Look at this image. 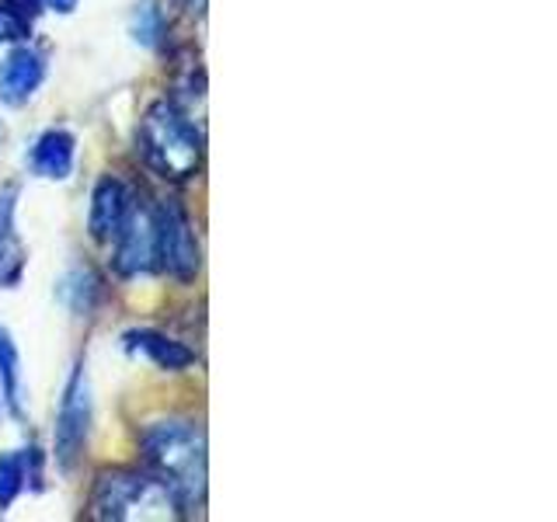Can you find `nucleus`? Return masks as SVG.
<instances>
[{
    "label": "nucleus",
    "mask_w": 557,
    "mask_h": 522,
    "mask_svg": "<svg viewBox=\"0 0 557 522\" xmlns=\"http://www.w3.org/2000/svg\"><path fill=\"white\" fill-rule=\"evenodd\" d=\"M87 432H91V383H87L84 365H74L57 411V460L63 470L74 467L84 452Z\"/></svg>",
    "instance_id": "39448f33"
},
{
    "label": "nucleus",
    "mask_w": 557,
    "mask_h": 522,
    "mask_svg": "<svg viewBox=\"0 0 557 522\" xmlns=\"http://www.w3.org/2000/svg\"><path fill=\"white\" fill-rule=\"evenodd\" d=\"M164 35V14L161 8H157V0H144V4H136L133 11V39L139 46L153 49L157 42H161Z\"/></svg>",
    "instance_id": "4468645a"
},
{
    "label": "nucleus",
    "mask_w": 557,
    "mask_h": 522,
    "mask_svg": "<svg viewBox=\"0 0 557 522\" xmlns=\"http://www.w3.org/2000/svg\"><path fill=\"white\" fill-rule=\"evenodd\" d=\"M0 397L14 414H22V356L4 327H0Z\"/></svg>",
    "instance_id": "ddd939ff"
},
{
    "label": "nucleus",
    "mask_w": 557,
    "mask_h": 522,
    "mask_svg": "<svg viewBox=\"0 0 557 522\" xmlns=\"http://www.w3.org/2000/svg\"><path fill=\"white\" fill-rule=\"evenodd\" d=\"M46 80V57L42 49L28 42H14V49L0 60V104L22 109V104L39 91Z\"/></svg>",
    "instance_id": "0eeeda50"
},
{
    "label": "nucleus",
    "mask_w": 557,
    "mask_h": 522,
    "mask_svg": "<svg viewBox=\"0 0 557 522\" xmlns=\"http://www.w3.org/2000/svg\"><path fill=\"white\" fill-rule=\"evenodd\" d=\"M4 136H8V129H4V122H0V144H4Z\"/></svg>",
    "instance_id": "a211bd4d"
},
{
    "label": "nucleus",
    "mask_w": 557,
    "mask_h": 522,
    "mask_svg": "<svg viewBox=\"0 0 557 522\" xmlns=\"http://www.w3.org/2000/svg\"><path fill=\"white\" fill-rule=\"evenodd\" d=\"M74 161H77V139L66 129H46L39 139H35V147L28 153V167L39 174V178H49V182L70 178Z\"/></svg>",
    "instance_id": "9d476101"
},
{
    "label": "nucleus",
    "mask_w": 557,
    "mask_h": 522,
    "mask_svg": "<svg viewBox=\"0 0 557 522\" xmlns=\"http://www.w3.org/2000/svg\"><path fill=\"white\" fill-rule=\"evenodd\" d=\"M122 345H126V352H133L136 359L153 362L157 370H164V373H182L196 362V352H191L188 345L174 341L164 335V331H153V327L126 331V335H122Z\"/></svg>",
    "instance_id": "1a4fd4ad"
},
{
    "label": "nucleus",
    "mask_w": 557,
    "mask_h": 522,
    "mask_svg": "<svg viewBox=\"0 0 557 522\" xmlns=\"http://www.w3.org/2000/svg\"><path fill=\"white\" fill-rule=\"evenodd\" d=\"M178 4H182L188 14H199V11L206 8V0H178Z\"/></svg>",
    "instance_id": "f3484780"
},
{
    "label": "nucleus",
    "mask_w": 557,
    "mask_h": 522,
    "mask_svg": "<svg viewBox=\"0 0 557 522\" xmlns=\"http://www.w3.org/2000/svg\"><path fill=\"white\" fill-rule=\"evenodd\" d=\"M136 150L153 174L171 182H188L202 164V133L178 101L161 98L139 119Z\"/></svg>",
    "instance_id": "f03ea898"
},
{
    "label": "nucleus",
    "mask_w": 557,
    "mask_h": 522,
    "mask_svg": "<svg viewBox=\"0 0 557 522\" xmlns=\"http://www.w3.org/2000/svg\"><path fill=\"white\" fill-rule=\"evenodd\" d=\"M115 272L122 278L150 275L157 269V240H153V209L139 206L133 199V209L122 231L115 237Z\"/></svg>",
    "instance_id": "423d86ee"
},
{
    "label": "nucleus",
    "mask_w": 557,
    "mask_h": 522,
    "mask_svg": "<svg viewBox=\"0 0 557 522\" xmlns=\"http://www.w3.org/2000/svg\"><path fill=\"white\" fill-rule=\"evenodd\" d=\"M14 202L17 185L0 188V286H17L25 275V248L14 231Z\"/></svg>",
    "instance_id": "9b49d317"
},
{
    "label": "nucleus",
    "mask_w": 557,
    "mask_h": 522,
    "mask_svg": "<svg viewBox=\"0 0 557 522\" xmlns=\"http://www.w3.org/2000/svg\"><path fill=\"white\" fill-rule=\"evenodd\" d=\"M63 296H66V300H74V296H84L81 307L91 310L95 296H98V278L91 275V269H74V272H70L66 283H63Z\"/></svg>",
    "instance_id": "2eb2a0df"
},
{
    "label": "nucleus",
    "mask_w": 557,
    "mask_h": 522,
    "mask_svg": "<svg viewBox=\"0 0 557 522\" xmlns=\"http://www.w3.org/2000/svg\"><path fill=\"white\" fill-rule=\"evenodd\" d=\"M153 240H157V269H164L178 283H191L199 275L202 254L191 231V220L178 202L153 206Z\"/></svg>",
    "instance_id": "20e7f679"
},
{
    "label": "nucleus",
    "mask_w": 557,
    "mask_h": 522,
    "mask_svg": "<svg viewBox=\"0 0 557 522\" xmlns=\"http://www.w3.org/2000/svg\"><path fill=\"white\" fill-rule=\"evenodd\" d=\"M133 209V191L126 182H119L115 174H104V178H98L95 191H91V213H87V231H91V237L98 244H115L122 223H126Z\"/></svg>",
    "instance_id": "6e6552de"
},
{
    "label": "nucleus",
    "mask_w": 557,
    "mask_h": 522,
    "mask_svg": "<svg viewBox=\"0 0 557 522\" xmlns=\"http://www.w3.org/2000/svg\"><path fill=\"white\" fill-rule=\"evenodd\" d=\"M28 481L39 484V449L4 452V457H0V512L11 509Z\"/></svg>",
    "instance_id": "f8f14e48"
},
{
    "label": "nucleus",
    "mask_w": 557,
    "mask_h": 522,
    "mask_svg": "<svg viewBox=\"0 0 557 522\" xmlns=\"http://www.w3.org/2000/svg\"><path fill=\"white\" fill-rule=\"evenodd\" d=\"M42 8H49V11H60V14H70L77 8V0H42Z\"/></svg>",
    "instance_id": "dca6fc26"
},
{
    "label": "nucleus",
    "mask_w": 557,
    "mask_h": 522,
    "mask_svg": "<svg viewBox=\"0 0 557 522\" xmlns=\"http://www.w3.org/2000/svg\"><path fill=\"white\" fill-rule=\"evenodd\" d=\"M150 474L178 501L182 515L206 501V435L188 418H161L139 435Z\"/></svg>",
    "instance_id": "f257e3e1"
},
{
    "label": "nucleus",
    "mask_w": 557,
    "mask_h": 522,
    "mask_svg": "<svg viewBox=\"0 0 557 522\" xmlns=\"http://www.w3.org/2000/svg\"><path fill=\"white\" fill-rule=\"evenodd\" d=\"M87 515L101 522H136V519H178L182 509L168 487L153 474L139 470H104L95 481Z\"/></svg>",
    "instance_id": "7ed1b4c3"
}]
</instances>
